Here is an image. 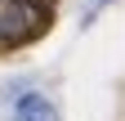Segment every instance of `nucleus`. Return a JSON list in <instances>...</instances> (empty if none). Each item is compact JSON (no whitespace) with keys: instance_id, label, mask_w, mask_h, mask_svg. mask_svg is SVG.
Segmentation results:
<instances>
[{"instance_id":"1","label":"nucleus","mask_w":125,"mask_h":121,"mask_svg":"<svg viewBox=\"0 0 125 121\" xmlns=\"http://www.w3.org/2000/svg\"><path fill=\"white\" fill-rule=\"evenodd\" d=\"M40 27L36 0H0V45H18Z\"/></svg>"},{"instance_id":"2","label":"nucleus","mask_w":125,"mask_h":121,"mask_svg":"<svg viewBox=\"0 0 125 121\" xmlns=\"http://www.w3.org/2000/svg\"><path fill=\"white\" fill-rule=\"evenodd\" d=\"M13 121H62V112L54 108V99H45V94H22L18 103H13Z\"/></svg>"},{"instance_id":"3","label":"nucleus","mask_w":125,"mask_h":121,"mask_svg":"<svg viewBox=\"0 0 125 121\" xmlns=\"http://www.w3.org/2000/svg\"><path fill=\"white\" fill-rule=\"evenodd\" d=\"M94 5H107V0H94Z\"/></svg>"}]
</instances>
